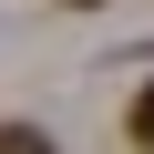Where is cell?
Returning a JSON list of instances; mask_svg holds the SVG:
<instances>
[{
  "label": "cell",
  "instance_id": "cell-3",
  "mask_svg": "<svg viewBox=\"0 0 154 154\" xmlns=\"http://www.w3.org/2000/svg\"><path fill=\"white\" fill-rule=\"evenodd\" d=\"M72 11H93V0H72Z\"/></svg>",
  "mask_w": 154,
  "mask_h": 154
},
{
  "label": "cell",
  "instance_id": "cell-2",
  "mask_svg": "<svg viewBox=\"0 0 154 154\" xmlns=\"http://www.w3.org/2000/svg\"><path fill=\"white\" fill-rule=\"evenodd\" d=\"M123 134H134V154H154V82L134 93V113H123Z\"/></svg>",
  "mask_w": 154,
  "mask_h": 154
},
{
  "label": "cell",
  "instance_id": "cell-1",
  "mask_svg": "<svg viewBox=\"0 0 154 154\" xmlns=\"http://www.w3.org/2000/svg\"><path fill=\"white\" fill-rule=\"evenodd\" d=\"M0 154H62V144H51L41 123H0Z\"/></svg>",
  "mask_w": 154,
  "mask_h": 154
}]
</instances>
